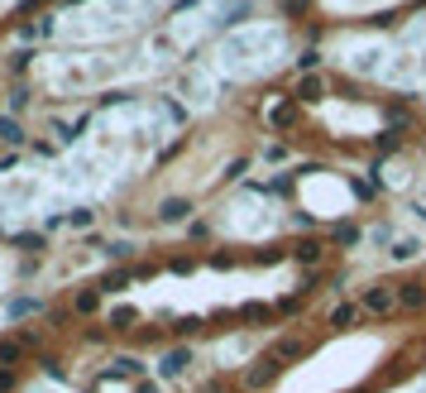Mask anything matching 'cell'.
<instances>
[{"label": "cell", "instance_id": "1", "mask_svg": "<svg viewBox=\"0 0 426 393\" xmlns=\"http://www.w3.org/2000/svg\"><path fill=\"white\" fill-rule=\"evenodd\" d=\"M359 307H364V312H393V307H398V283H369V288L359 292Z\"/></svg>", "mask_w": 426, "mask_h": 393}, {"label": "cell", "instance_id": "2", "mask_svg": "<svg viewBox=\"0 0 426 393\" xmlns=\"http://www.w3.org/2000/svg\"><path fill=\"white\" fill-rule=\"evenodd\" d=\"M302 350H307V341H302V336H283V341L268 345V360H273V365H283V360H297Z\"/></svg>", "mask_w": 426, "mask_h": 393}, {"label": "cell", "instance_id": "3", "mask_svg": "<svg viewBox=\"0 0 426 393\" xmlns=\"http://www.w3.org/2000/svg\"><path fill=\"white\" fill-rule=\"evenodd\" d=\"M321 96H326V82H321L317 72H302V77H297L293 101H321Z\"/></svg>", "mask_w": 426, "mask_h": 393}, {"label": "cell", "instance_id": "4", "mask_svg": "<svg viewBox=\"0 0 426 393\" xmlns=\"http://www.w3.org/2000/svg\"><path fill=\"white\" fill-rule=\"evenodd\" d=\"M398 307L422 312V307H426V283H398Z\"/></svg>", "mask_w": 426, "mask_h": 393}, {"label": "cell", "instance_id": "5", "mask_svg": "<svg viewBox=\"0 0 426 393\" xmlns=\"http://www.w3.org/2000/svg\"><path fill=\"white\" fill-rule=\"evenodd\" d=\"M321 255H326V245H321V240H302V245L293 250V259H297V264H307V269H317Z\"/></svg>", "mask_w": 426, "mask_h": 393}, {"label": "cell", "instance_id": "6", "mask_svg": "<svg viewBox=\"0 0 426 393\" xmlns=\"http://www.w3.org/2000/svg\"><path fill=\"white\" fill-rule=\"evenodd\" d=\"M273 379H278V365H273V360H259V365L249 369V389H264Z\"/></svg>", "mask_w": 426, "mask_h": 393}, {"label": "cell", "instance_id": "7", "mask_svg": "<svg viewBox=\"0 0 426 393\" xmlns=\"http://www.w3.org/2000/svg\"><path fill=\"white\" fill-rule=\"evenodd\" d=\"M354 321H359V307H354V302H340V307L331 312V326H340V331H345V326H354Z\"/></svg>", "mask_w": 426, "mask_h": 393}, {"label": "cell", "instance_id": "8", "mask_svg": "<svg viewBox=\"0 0 426 393\" xmlns=\"http://www.w3.org/2000/svg\"><path fill=\"white\" fill-rule=\"evenodd\" d=\"M72 307H77L81 316H86V312H96V307H101V288H86V292H77V302H72Z\"/></svg>", "mask_w": 426, "mask_h": 393}, {"label": "cell", "instance_id": "9", "mask_svg": "<svg viewBox=\"0 0 426 393\" xmlns=\"http://www.w3.org/2000/svg\"><path fill=\"white\" fill-rule=\"evenodd\" d=\"M187 211H192V202H182V197H173V202H163V211H159V216H163V221H182Z\"/></svg>", "mask_w": 426, "mask_h": 393}, {"label": "cell", "instance_id": "10", "mask_svg": "<svg viewBox=\"0 0 426 393\" xmlns=\"http://www.w3.org/2000/svg\"><path fill=\"white\" fill-rule=\"evenodd\" d=\"M293 115H297V101H283L278 110H273V115H268V120H273L278 130H288V125H293Z\"/></svg>", "mask_w": 426, "mask_h": 393}, {"label": "cell", "instance_id": "11", "mask_svg": "<svg viewBox=\"0 0 426 393\" xmlns=\"http://www.w3.org/2000/svg\"><path fill=\"white\" fill-rule=\"evenodd\" d=\"M25 355V341H0V365H15Z\"/></svg>", "mask_w": 426, "mask_h": 393}, {"label": "cell", "instance_id": "12", "mask_svg": "<svg viewBox=\"0 0 426 393\" xmlns=\"http://www.w3.org/2000/svg\"><path fill=\"white\" fill-rule=\"evenodd\" d=\"M0 139H5V144H20V139H25V130H20L15 120H0Z\"/></svg>", "mask_w": 426, "mask_h": 393}, {"label": "cell", "instance_id": "13", "mask_svg": "<svg viewBox=\"0 0 426 393\" xmlns=\"http://www.w3.org/2000/svg\"><path fill=\"white\" fill-rule=\"evenodd\" d=\"M125 283H130V273H106V278H101V292H120Z\"/></svg>", "mask_w": 426, "mask_h": 393}, {"label": "cell", "instance_id": "14", "mask_svg": "<svg viewBox=\"0 0 426 393\" xmlns=\"http://www.w3.org/2000/svg\"><path fill=\"white\" fill-rule=\"evenodd\" d=\"M187 365H192V355H182V350H178V355H168V365H163V369H168V374H182Z\"/></svg>", "mask_w": 426, "mask_h": 393}, {"label": "cell", "instance_id": "15", "mask_svg": "<svg viewBox=\"0 0 426 393\" xmlns=\"http://www.w3.org/2000/svg\"><path fill=\"white\" fill-rule=\"evenodd\" d=\"M130 321H134V312H130V307H120V312L110 316V331H125V326H130Z\"/></svg>", "mask_w": 426, "mask_h": 393}, {"label": "cell", "instance_id": "16", "mask_svg": "<svg viewBox=\"0 0 426 393\" xmlns=\"http://www.w3.org/2000/svg\"><path fill=\"white\" fill-rule=\"evenodd\" d=\"M29 312H39V302H34V297H20V302L10 307V316H29Z\"/></svg>", "mask_w": 426, "mask_h": 393}, {"label": "cell", "instance_id": "17", "mask_svg": "<svg viewBox=\"0 0 426 393\" xmlns=\"http://www.w3.org/2000/svg\"><path fill=\"white\" fill-rule=\"evenodd\" d=\"M354 240H359L354 226H335V245H354Z\"/></svg>", "mask_w": 426, "mask_h": 393}, {"label": "cell", "instance_id": "18", "mask_svg": "<svg viewBox=\"0 0 426 393\" xmlns=\"http://www.w3.org/2000/svg\"><path fill=\"white\" fill-rule=\"evenodd\" d=\"M240 316L244 321H259V316H268V307L264 302H249V307H240Z\"/></svg>", "mask_w": 426, "mask_h": 393}, {"label": "cell", "instance_id": "19", "mask_svg": "<svg viewBox=\"0 0 426 393\" xmlns=\"http://www.w3.org/2000/svg\"><path fill=\"white\" fill-rule=\"evenodd\" d=\"M297 307H302V292H293V297H283V302H278V312H297Z\"/></svg>", "mask_w": 426, "mask_h": 393}]
</instances>
